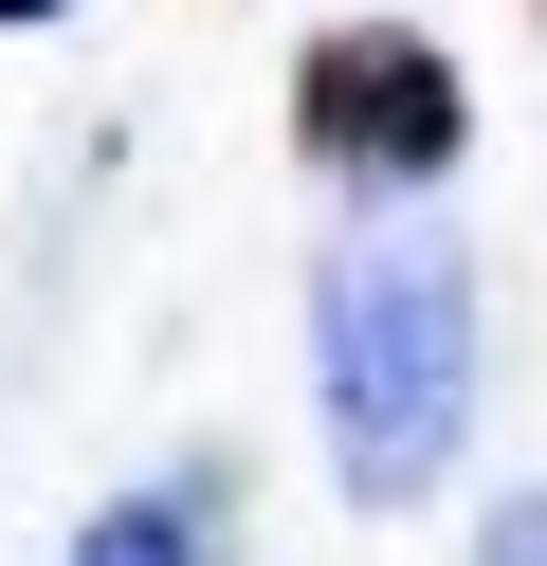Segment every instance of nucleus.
Here are the masks:
<instances>
[{"mask_svg":"<svg viewBox=\"0 0 547 566\" xmlns=\"http://www.w3.org/2000/svg\"><path fill=\"white\" fill-rule=\"evenodd\" d=\"M311 402H328L347 512H420L474 457V256L438 238V201L311 256Z\"/></svg>","mask_w":547,"mask_h":566,"instance_id":"1","label":"nucleus"},{"mask_svg":"<svg viewBox=\"0 0 547 566\" xmlns=\"http://www.w3.org/2000/svg\"><path fill=\"white\" fill-rule=\"evenodd\" d=\"M292 165H328L347 201H438L474 165V74L420 19H328L292 55Z\"/></svg>","mask_w":547,"mask_h":566,"instance_id":"2","label":"nucleus"},{"mask_svg":"<svg viewBox=\"0 0 547 566\" xmlns=\"http://www.w3.org/2000/svg\"><path fill=\"white\" fill-rule=\"evenodd\" d=\"M55 566H238V475H219V457H165V475H128Z\"/></svg>","mask_w":547,"mask_h":566,"instance_id":"3","label":"nucleus"},{"mask_svg":"<svg viewBox=\"0 0 547 566\" xmlns=\"http://www.w3.org/2000/svg\"><path fill=\"white\" fill-rule=\"evenodd\" d=\"M456 566H547V493H493V512H474V548Z\"/></svg>","mask_w":547,"mask_h":566,"instance_id":"4","label":"nucleus"},{"mask_svg":"<svg viewBox=\"0 0 547 566\" xmlns=\"http://www.w3.org/2000/svg\"><path fill=\"white\" fill-rule=\"evenodd\" d=\"M36 19H55V0H0V38H36Z\"/></svg>","mask_w":547,"mask_h":566,"instance_id":"5","label":"nucleus"}]
</instances>
